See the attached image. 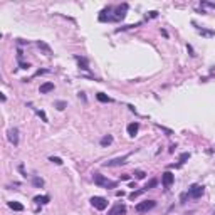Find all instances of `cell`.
Masks as SVG:
<instances>
[{
    "instance_id": "1",
    "label": "cell",
    "mask_w": 215,
    "mask_h": 215,
    "mask_svg": "<svg viewBox=\"0 0 215 215\" xmlns=\"http://www.w3.org/2000/svg\"><path fill=\"white\" fill-rule=\"evenodd\" d=\"M94 183H96L97 187H103V188H116V187H118V181L108 180L101 173H94Z\"/></svg>"
},
{
    "instance_id": "2",
    "label": "cell",
    "mask_w": 215,
    "mask_h": 215,
    "mask_svg": "<svg viewBox=\"0 0 215 215\" xmlns=\"http://www.w3.org/2000/svg\"><path fill=\"white\" fill-rule=\"evenodd\" d=\"M155 207H156L155 200H145V202H139L138 205L135 207V210L138 212V214H143V212L151 210V208H155Z\"/></svg>"
},
{
    "instance_id": "3",
    "label": "cell",
    "mask_w": 215,
    "mask_h": 215,
    "mask_svg": "<svg viewBox=\"0 0 215 215\" xmlns=\"http://www.w3.org/2000/svg\"><path fill=\"white\" fill-rule=\"evenodd\" d=\"M91 205L97 210H104L106 207H108V200L104 197H93L91 198Z\"/></svg>"
},
{
    "instance_id": "4",
    "label": "cell",
    "mask_w": 215,
    "mask_h": 215,
    "mask_svg": "<svg viewBox=\"0 0 215 215\" xmlns=\"http://www.w3.org/2000/svg\"><path fill=\"white\" fill-rule=\"evenodd\" d=\"M203 195V187L202 185H192L188 188V197L192 198H200Z\"/></svg>"
},
{
    "instance_id": "5",
    "label": "cell",
    "mask_w": 215,
    "mask_h": 215,
    "mask_svg": "<svg viewBox=\"0 0 215 215\" xmlns=\"http://www.w3.org/2000/svg\"><path fill=\"white\" fill-rule=\"evenodd\" d=\"M173 181H175V175H173L172 172H165L163 175H161V183H163L165 188L172 187V185H173Z\"/></svg>"
},
{
    "instance_id": "6",
    "label": "cell",
    "mask_w": 215,
    "mask_h": 215,
    "mask_svg": "<svg viewBox=\"0 0 215 215\" xmlns=\"http://www.w3.org/2000/svg\"><path fill=\"white\" fill-rule=\"evenodd\" d=\"M128 156H130V155H124V156H119V158H113V160H109V161H106V163H104V166H121V165H124V163H126V160H128Z\"/></svg>"
},
{
    "instance_id": "7",
    "label": "cell",
    "mask_w": 215,
    "mask_h": 215,
    "mask_svg": "<svg viewBox=\"0 0 215 215\" xmlns=\"http://www.w3.org/2000/svg\"><path fill=\"white\" fill-rule=\"evenodd\" d=\"M7 138H9V141L13 146H17L19 145V130L17 128H10L9 133H7Z\"/></svg>"
},
{
    "instance_id": "8",
    "label": "cell",
    "mask_w": 215,
    "mask_h": 215,
    "mask_svg": "<svg viewBox=\"0 0 215 215\" xmlns=\"http://www.w3.org/2000/svg\"><path fill=\"white\" fill-rule=\"evenodd\" d=\"M37 47H39V49H40V51H42L46 55H52V49H51V46H49V44H46L44 40H37Z\"/></svg>"
},
{
    "instance_id": "9",
    "label": "cell",
    "mask_w": 215,
    "mask_h": 215,
    "mask_svg": "<svg viewBox=\"0 0 215 215\" xmlns=\"http://www.w3.org/2000/svg\"><path fill=\"white\" fill-rule=\"evenodd\" d=\"M124 214H126V205H121V203L114 205L113 210L109 212V215H124Z\"/></svg>"
},
{
    "instance_id": "10",
    "label": "cell",
    "mask_w": 215,
    "mask_h": 215,
    "mask_svg": "<svg viewBox=\"0 0 215 215\" xmlns=\"http://www.w3.org/2000/svg\"><path fill=\"white\" fill-rule=\"evenodd\" d=\"M51 91H54V82H44L40 88H39V93L40 94H47V93H51Z\"/></svg>"
},
{
    "instance_id": "11",
    "label": "cell",
    "mask_w": 215,
    "mask_h": 215,
    "mask_svg": "<svg viewBox=\"0 0 215 215\" xmlns=\"http://www.w3.org/2000/svg\"><path fill=\"white\" fill-rule=\"evenodd\" d=\"M126 130H128V135H130V136H135L136 133H138V130H139V124L136 121L135 123H130Z\"/></svg>"
},
{
    "instance_id": "12",
    "label": "cell",
    "mask_w": 215,
    "mask_h": 215,
    "mask_svg": "<svg viewBox=\"0 0 215 215\" xmlns=\"http://www.w3.org/2000/svg\"><path fill=\"white\" fill-rule=\"evenodd\" d=\"M76 61L79 62V67H81V69H84V71H89L88 59H86V57H79V55H77V57H76Z\"/></svg>"
},
{
    "instance_id": "13",
    "label": "cell",
    "mask_w": 215,
    "mask_h": 215,
    "mask_svg": "<svg viewBox=\"0 0 215 215\" xmlns=\"http://www.w3.org/2000/svg\"><path fill=\"white\" fill-rule=\"evenodd\" d=\"M7 205H9V208H12V210H15V212H22L24 210V205L19 203V202H9Z\"/></svg>"
},
{
    "instance_id": "14",
    "label": "cell",
    "mask_w": 215,
    "mask_h": 215,
    "mask_svg": "<svg viewBox=\"0 0 215 215\" xmlns=\"http://www.w3.org/2000/svg\"><path fill=\"white\" fill-rule=\"evenodd\" d=\"M126 9H128L126 4L123 5V7H118V9H116V19H123L124 17V15H126V13H124L126 12Z\"/></svg>"
},
{
    "instance_id": "15",
    "label": "cell",
    "mask_w": 215,
    "mask_h": 215,
    "mask_svg": "<svg viewBox=\"0 0 215 215\" xmlns=\"http://www.w3.org/2000/svg\"><path fill=\"white\" fill-rule=\"evenodd\" d=\"M99 143H101V146H109V145L113 143V136H111V135H106V136H103Z\"/></svg>"
},
{
    "instance_id": "16",
    "label": "cell",
    "mask_w": 215,
    "mask_h": 215,
    "mask_svg": "<svg viewBox=\"0 0 215 215\" xmlns=\"http://www.w3.org/2000/svg\"><path fill=\"white\" fill-rule=\"evenodd\" d=\"M32 185H34L35 188H42L44 187V180L40 177H32Z\"/></svg>"
},
{
    "instance_id": "17",
    "label": "cell",
    "mask_w": 215,
    "mask_h": 215,
    "mask_svg": "<svg viewBox=\"0 0 215 215\" xmlns=\"http://www.w3.org/2000/svg\"><path fill=\"white\" fill-rule=\"evenodd\" d=\"M145 192H148L146 188H139V190H135L133 193H130V200H135V198H138L139 195H143Z\"/></svg>"
},
{
    "instance_id": "18",
    "label": "cell",
    "mask_w": 215,
    "mask_h": 215,
    "mask_svg": "<svg viewBox=\"0 0 215 215\" xmlns=\"http://www.w3.org/2000/svg\"><path fill=\"white\" fill-rule=\"evenodd\" d=\"M49 200H51V198L47 197V195H37V197L34 198V202H37V203H49Z\"/></svg>"
},
{
    "instance_id": "19",
    "label": "cell",
    "mask_w": 215,
    "mask_h": 215,
    "mask_svg": "<svg viewBox=\"0 0 215 215\" xmlns=\"http://www.w3.org/2000/svg\"><path fill=\"white\" fill-rule=\"evenodd\" d=\"M96 97H97V101H101V103H109L111 101V97H108L106 94H103V93H97Z\"/></svg>"
},
{
    "instance_id": "20",
    "label": "cell",
    "mask_w": 215,
    "mask_h": 215,
    "mask_svg": "<svg viewBox=\"0 0 215 215\" xmlns=\"http://www.w3.org/2000/svg\"><path fill=\"white\" fill-rule=\"evenodd\" d=\"M54 106H55L59 111H62V109H66V108H67V103H66V101H55Z\"/></svg>"
},
{
    "instance_id": "21",
    "label": "cell",
    "mask_w": 215,
    "mask_h": 215,
    "mask_svg": "<svg viewBox=\"0 0 215 215\" xmlns=\"http://www.w3.org/2000/svg\"><path fill=\"white\" fill-rule=\"evenodd\" d=\"M145 177H146V173H145L143 170H135V178L136 180H143Z\"/></svg>"
},
{
    "instance_id": "22",
    "label": "cell",
    "mask_w": 215,
    "mask_h": 215,
    "mask_svg": "<svg viewBox=\"0 0 215 215\" xmlns=\"http://www.w3.org/2000/svg\"><path fill=\"white\" fill-rule=\"evenodd\" d=\"M35 113H37L39 116H40V118H42V121H44V123H47V121H49V119H47V114L44 113L42 109H35Z\"/></svg>"
},
{
    "instance_id": "23",
    "label": "cell",
    "mask_w": 215,
    "mask_h": 215,
    "mask_svg": "<svg viewBox=\"0 0 215 215\" xmlns=\"http://www.w3.org/2000/svg\"><path fill=\"white\" fill-rule=\"evenodd\" d=\"M49 161H52V163H55V165H62V163H64L59 156H51V158H49Z\"/></svg>"
},
{
    "instance_id": "24",
    "label": "cell",
    "mask_w": 215,
    "mask_h": 215,
    "mask_svg": "<svg viewBox=\"0 0 215 215\" xmlns=\"http://www.w3.org/2000/svg\"><path fill=\"white\" fill-rule=\"evenodd\" d=\"M188 158H190V153H181L180 155V163H185Z\"/></svg>"
},
{
    "instance_id": "25",
    "label": "cell",
    "mask_w": 215,
    "mask_h": 215,
    "mask_svg": "<svg viewBox=\"0 0 215 215\" xmlns=\"http://www.w3.org/2000/svg\"><path fill=\"white\" fill-rule=\"evenodd\" d=\"M156 183H158L156 180H150V181H148V185L145 187V188H146V190H151L153 187H156Z\"/></svg>"
},
{
    "instance_id": "26",
    "label": "cell",
    "mask_w": 215,
    "mask_h": 215,
    "mask_svg": "<svg viewBox=\"0 0 215 215\" xmlns=\"http://www.w3.org/2000/svg\"><path fill=\"white\" fill-rule=\"evenodd\" d=\"M198 34L205 35V37H212V35H214V32H208V30H198Z\"/></svg>"
},
{
    "instance_id": "27",
    "label": "cell",
    "mask_w": 215,
    "mask_h": 215,
    "mask_svg": "<svg viewBox=\"0 0 215 215\" xmlns=\"http://www.w3.org/2000/svg\"><path fill=\"white\" fill-rule=\"evenodd\" d=\"M203 7H212V9H215V4H210V2H202Z\"/></svg>"
},
{
    "instance_id": "28",
    "label": "cell",
    "mask_w": 215,
    "mask_h": 215,
    "mask_svg": "<svg viewBox=\"0 0 215 215\" xmlns=\"http://www.w3.org/2000/svg\"><path fill=\"white\" fill-rule=\"evenodd\" d=\"M30 64H25V62H20V69H29Z\"/></svg>"
},
{
    "instance_id": "29",
    "label": "cell",
    "mask_w": 215,
    "mask_h": 215,
    "mask_svg": "<svg viewBox=\"0 0 215 215\" xmlns=\"http://www.w3.org/2000/svg\"><path fill=\"white\" fill-rule=\"evenodd\" d=\"M130 175H121V180H130Z\"/></svg>"
}]
</instances>
